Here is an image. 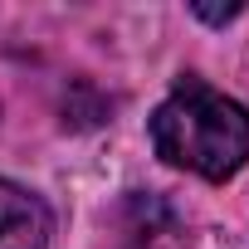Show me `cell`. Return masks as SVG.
I'll return each mask as SVG.
<instances>
[{"instance_id": "2", "label": "cell", "mask_w": 249, "mask_h": 249, "mask_svg": "<svg viewBox=\"0 0 249 249\" xmlns=\"http://www.w3.org/2000/svg\"><path fill=\"white\" fill-rule=\"evenodd\" d=\"M49 205L15 181H0V249H44L49 244Z\"/></svg>"}, {"instance_id": "1", "label": "cell", "mask_w": 249, "mask_h": 249, "mask_svg": "<svg viewBox=\"0 0 249 249\" xmlns=\"http://www.w3.org/2000/svg\"><path fill=\"white\" fill-rule=\"evenodd\" d=\"M152 147L166 166L196 171L205 181H230L249 161V112L205 78L186 73L152 112Z\"/></svg>"}]
</instances>
